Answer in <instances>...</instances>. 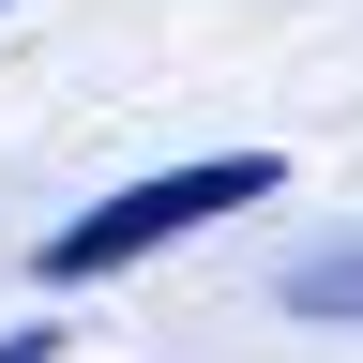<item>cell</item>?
<instances>
[{
    "mask_svg": "<svg viewBox=\"0 0 363 363\" xmlns=\"http://www.w3.org/2000/svg\"><path fill=\"white\" fill-rule=\"evenodd\" d=\"M272 182H288L272 152H197V167H152V182H121V197H91L76 227H45V242H30V272H45V288H106V272L167 257L182 227H212V212H257Z\"/></svg>",
    "mask_w": 363,
    "mask_h": 363,
    "instance_id": "6da1fadb",
    "label": "cell"
},
{
    "mask_svg": "<svg viewBox=\"0 0 363 363\" xmlns=\"http://www.w3.org/2000/svg\"><path fill=\"white\" fill-rule=\"evenodd\" d=\"M288 318H363V242H318V257H288Z\"/></svg>",
    "mask_w": 363,
    "mask_h": 363,
    "instance_id": "7a4b0ae2",
    "label": "cell"
},
{
    "mask_svg": "<svg viewBox=\"0 0 363 363\" xmlns=\"http://www.w3.org/2000/svg\"><path fill=\"white\" fill-rule=\"evenodd\" d=\"M0 363H45V333H0Z\"/></svg>",
    "mask_w": 363,
    "mask_h": 363,
    "instance_id": "3957f363",
    "label": "cell"
},
{
    "mask_svg": "<svg viewBox=\"0 0 363 363\" xmlns=\"http://www.w3.org/2000/svg\"><path fill=\"white\" fill-rule=\"evenodd\" d=\"M0 16H16V0H0Z\"/></svg>",
    "mask_w": 363,
    "mask_h": 363,
    "instance_id": "277c9868",
    "label": "cell"
}]
</instances>
